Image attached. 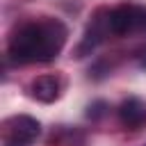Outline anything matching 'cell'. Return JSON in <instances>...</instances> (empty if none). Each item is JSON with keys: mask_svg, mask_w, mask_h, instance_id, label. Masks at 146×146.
Wrapping results in <instances>:
<instances>
[{"mask_svg": "<svg viewBox=\"0 0 146 146\" xmlns=\"http://www.w3.org/2000/svg\"><path fill=\"white\" fill-rule=\"evenodd\" d=\"M41 132V125L36 119L27 114L11 116L5 123V146H30Z\"/></svg>", "mask_w": 146, "mask_h": 146, "instance_id": "3", "label": "cell"}, {"mask_svg": "<svg viewBox=\"0 0 146 146\" xmlns=\"http://www.w3.org/2000/svg\"><path fill=\"white\" fill-rule=\"evenodd\" d=\"M119 121L121 125L130 128V130H139L141 125H146V107L139 98L130 96L119 105Z\"/></svg>", "mask_w": 146, "mask_h": 146, "instance_id": "4", "label": "cell"}, {"mask_svg": "<svg viewBox=\"0 0 146 146\" xmlns=\"http://www.w3.org/2000/svg\"><path fill=\"white\" fill-rule=\"evenodd\" d=\"M66 25L57 18H43L21 25L9 39V57L16 64H48L66 43Z\"/></svg>", "mask_w": 146, "mask_h": 146, "instance_id": "1", "label": "cell"}, {"mask_svg": "<svg viewBox=\"0 0 146 146\" xmlns=\"http://www.w3.org/2000/svg\"><path fill=\"white\" fill-rule=\"evenodd\" d=\"M107 25L112 34H130L137 30H146V7L137 5H121L107 11Z\"/></svg>", "mask_w": 146, "mask_h": 146, "instance_id": "2", "label": "cell"}, {"mask_svg": "<svg viewBox=\"0 0 146 146\" xmlns=\"http://www.w3.org/2000/svg\"><path fill=\"white\" fill-rule=\"evenodd\" d=\"M139 66H141V68H146V50H144V52H141V57H139Z\"/></svg>", "mask_w": 146, "mask_h": 146, "instance_id": "7", "label": "cell"}, {"mask_svg": "<svg viewBox=\"0 0 146 146\" xmlns=\"http://www.w3.org/2000/svg\"><path fill=\"white\" fill-rule=\"evenodd\" d=\"M103 112H105V103L103 100H98V103H94V105H89V116H103Z\"/></svg>", "mask_w": 146, "mask_h": 146, "instance_id": "6", "label": "cell"}, {"mask_svg": "<svg viewBox=\"0 0 146 146\" xmlns=\"http://www.w3.org/2000/svg\"><path fill=\"white\" fill-rule=\"evenodd\" d=\"M59 80L55 75H39L30 82V96L39 103H52L59 98Z\"/></svg>", "mask_w": 146, "mask_h": 146, "instance_id": "5", "label": "cell"}]
</instances>
